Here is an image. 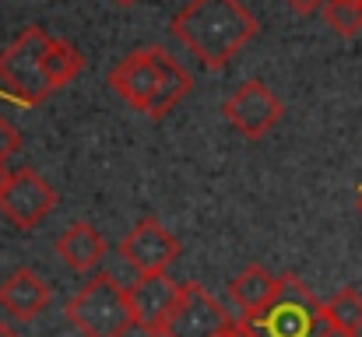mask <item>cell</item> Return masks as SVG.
Masks as SVG:
<instances>
[{
	"label": "cell",
	"mask_w": 362,
	"mask_h": 337,
	"mask_svg": "<svg viewBox=\"0 0 362 337\" xmlns=\"http://www.w3.org/2000/svg\"><path fill=\"white\" fill-rule=\"evenodd\" d=\"M243 324L257 337H317L327 327L324 302H317L296 274H278V295L271 306Z\"/></svg>",
	"instance_id": "277c9868"
},
{
	"label": "cell",
	"mask_w": 362,
	"mask_h": 337,
	"mask_svg": "<svg viewBox=\"0 0 362 337\" xmlns=\"http://www.w3.org/2000/svg\"><path fill=\"white\" fill-rule=\"evenodd\" d=\"M110 88L130 110L144 112L148 119H162L190 95L194 78L165 46H144L127 53L110 71Z\"/></svg>",
	"instance_id": "7a4b0ae2"
},
{
	"label": "cell",
	"mask_w": 362,
	"mask_h": 337,
	"mask_svg": "<svg viewBox=\"0 0 362 337\" xmlns=\"http://www.w3.org/2000/svg\"><path fill=\"white\" fill-rule=\"evenodd\" d=\"M317 337H359V334H349V331H338V327H331V324H327Z\"/></svg>",
	"instance_id": "ffe728a7"
},
{
	"label": "cell",
	"mask_w": 362,
	"mask_h": 337,
	"mask_svg": "<svg viewBox=\"0 0 362 337\" xmlns=\"http://www.w3.org/2000/svg\"><path fill=\"white\" fill-rule=\"evenodd\" d=\"M64 313L81 337H127V331L134 327L127 288L113 274H92Z\"/></svg>",
	"instance_id": "3957f363"
},
{
	"label": "cell",
	"mask_w": 362,
	"mask_h": 337,
	"mask_svg": "<svg viewBox=\"0 0 362 337\" xmlns=\"http://www.w3.org/2000/svg\"><path fill=\"white\" fill-rule=\"evenodd\" d=\"M117 4H120V7H130V4H137V0H117Z\"/></svg>",
	"instance_id": "603a6c76"
},
{
	"label": "cell",
	"mask_w": 362,
	"mask_h": 337,
	"mask_svg": "<svg viewBox=\"0 0 362 337\" xmlns=\"http://www.w3.org/2000/svg\"><path fill=\"white\" fill-rule=\"evenodd\" d=\"M229 331H233V320L226 306L201 281L180 285V299L165 320L162 337H222Z\"/></svg>",
	"instance_id": "8992f818"
},
{
	"label": "cell",
	"mask_w": 362,
	"mask_h": 337,
	"mask_svg": "<svg viewBox=\"0 0 362 337\" xmlns=\"http://www.w3.org/2000/svg\"><path fill=\"white\" fill-rule=\"evenodd\" d=\"M169 28L201 60V67L222 71L260 32V21L240 0H190Z\"/></svg>",
	"instance_id": "6da1fadb"
},
{
	"label": "cell",
	"mask_w": 362,
	"mask_h": 337,
	"mask_svg": "<svg viewBox=\"0 0 362 337\" xmlns=\"http://www.w3.org/2000/svg\"><path fill=\"white\" fill-rule=\"evenodd\" d=\"M222 337H257V334H253L246 324H233V331H229V334H222Z\"/></svg>",
	"instance_id": "d6986e66"
},
{
	"label": "cell",
	"mask_w": 362,
	"mask_h": 337,
	"mask_svg": "<svg viewBox=\"0 0 362 337\" xmlns=\"http://www.w3.org/2000/svg\"><path fill=\"white\" fill-rule=\"evenodd\" d=\"M46 46H49V32L42 25H28L0 53V92L14 99L18 106H39L53 95L42 74Z\"/></svg>",
	"instance_id": "5b68a950"
},
{
	"label": "cell",
	"mask_w": 362,
	"mask_h": 337,
	"mask_svg": "<svg viewBox=\"0 0 362 337\" xmlns=\"http://www.w3.org/2000/svg\"><path fill=\"white\" fill-rule=\"evenodd\" d=\"M296 14H313V11H320L324 7V0H285Z\"/></svg>",
	"instance_id": "ac0fdd59"
},
{
	"label": "cell",
	"mask_w": 362,
	"mask_h": 337,
	"mask_svg": "<svg viewBox=\"0 0 362 337\" xmlns=\"http://www.w3.org/2000/svg\"><path fill=\"white\" fill-rule=\"evenodd\" d=\"M57 253H60V260H64L71 271L92 274V271H99V264L106 260V239H103V232H99L95 225L74 222L67 232H60Z\"/></svg>",
	"instance_id": "7c38bea8"
},
{
	"label": "cell",
	"mask_w": 362,
	"mask_h": 337,
	"mask_svg": "<svg viewBox=\"0 0 362 337\" xmlns=\"http://www.w3.org/2000/svg\"><path fill=\"white\" fill-rule=\"evenodd\" d=\"M229 295H233V302L243 309V320L260 317V313L271 306V299L278 295V274H271V271L260 267V264H246L240 274L229 281Z\"/></svg>",
	"instance_id": "4fadbf2b"
},
{
	"label": "cell",
	"mask_w": 362,
	"mask_h": 337,
	"mask_svg": "<svg viewBox=\"0 0 362 337\" xmlns=\"http://www.w3.org/2000/svg\"><path fill=\"white\" fill-rule=\"evenodd\" d=\"M57 208V190L32 169H14L11 183L0 194V215L14 228L28 232Z\"/></svg>",
	"instance_id": "ba28073f"
},
{
	"label": "cell",
	"mask_w": 362,
	"mask_h": 337,
	"mask_svg": "<svg viewBox=\"0 0 362 337\" xmlns=\"http://www.w3.org/2000/svg\"><path fill=\"white\" fill-rule=\"evenodd\" d=\"M130 299V313H134V327L144 331L148 337H162L165 320L180 299V285L162 271V274H137V281L127 288Z\"/></svg>",
	"instance_id": "30bf717a"
},
{
	"label": "cell",
	"mask_w": 362,
	"mask_h": 337,
	"mask_svg": "<svg viewBox=\"0 0 362 337\" xmlns=\"http://www.w3.org/2000/svg\"><path fill=\"white\" fill-rule=\"evenodd\" d=\"M18 151H21V130H18L11 119L0 116V162H7V158L18 155Z\"/></svg>",
	"instance_id": "e0dca14e"
},
{
	"label": "cell",
	"mask_w": 362,
	"mask_h": 337,
	"mask_svg": "<svg viewBox=\"0 0 362 337\" xmlns=\"http://www.w3.org/2000/svg\"><path fill=\"white\" fill-rule=\"evenodd\" d=\"M11 176H14V172L7 169V162H0V194H4V187L11 183Z\"/></svg>",
	"instance_id": "44dd1931"
},
{
	"label": "cell",
	"mask_w": 362,
	"mask_h": 337,
	"mask_svg": "<svg viewBox=\"0 0 362 337\" xmlns=\"http://www.w3.org/2000/svg\"><path fill=\"white\" fill-rule=\"evenodd\" d=\"M320 14L341 39H356L362 32V0H324Z\"/></svg>",
	"instance_id": "2e32d148"
},
{
	"label": "cell",
	"mask_w": 362,
	"mask_h": 337,
	"mask_svg": "<svg viewBox=\"0 0 362 337\" xmlns=\"http://www.w3.org/2000/svg\"><path fill=\"white\" fill-rule=\"evenodd\" d=\"M81 67H85V57H81V49H78L74 42H67V39H49L46 57H42V74H46L49 92L71 85V81L81 74Z\"/></svg>",
	"instance_id": "5bb4252c"
},
{
	"label": "cell",
	"mask_w": 362,
	"mask_h": 337,
	"mask_svg": "<svg viewBox=\"0 0 362 337\" xmlns=\"http://www.w3.org/2000/svg\"><path fill=\"white\" fill-rule=\"evenodd\" d=\"M123 260L137 274H162L180 256V239L155 218H141L120 242Z\"/></svg>",
	"instance_id": "9c48e42d"
},
{
	"label": "cell",
	"mask_w": 362,
	"mask_h": 337,
	"mask_svg": "<svg viewBox=\"0 0 362 337\" xmlns=\"http://www.w3.org/2000/svg\"><path fill=\"white\" fill-rule=\"evenodd\" d=\"M356 204H359V211H362V187H359V194H356Z\"/></svg>",
	"instance_id": "cb8c5ba5"
},
{
	"label": "cell",
	"mask_w": 362,
	"mask_h": 337,
	"mask_svg": "<svg viewBox=\"0 0 362 337\" xmlns=\"http://www.w3.org/2000/svg\"><path fill=\"white\" fill-rule=\"evenodd\" d=\"M49 306V285L32 271V267H18L0 281V309L18 320V324H32L35 317H42Z\"/></svg>",
	"instance_id": "8fae6325"
},
{
	"label": "cell",
	"mask_w": 362,
	"mask_h": 337,
	"mask_svg": "<svg viewBox=\"0 0 362 337\" xmlns=\"http://www.w3.org/2000/svg\"><path fill=\"white\" fill-rule=\"evenodd\" d=\"M0 337H21L14 327H7V324H0Z\"/></svg>",
	"instance_id": "7402d4cb"
},
{
	"label": "cell",
	"mask_w": 362,
	"mask_h": 337,
	"mask_svg": "<svg viewBox=\"0 0 362 337\" xmlns=\"http://www.w3.org/2000/svg\"><path fill=\"white\" fill-rule=\"evenodd\" d=\"M222 112L246 141H260L264 134H271L278 126L285 106L264 81H243L240 88L222 102Z\"/></svg>",
	"instance_id": "52a82bcc"
},
{
	"label": "cell",
	"mask_w": 362,
	"mask_h": 337,
	"mask_svg": "<svg viewBox=\"0 0 362 337\" xmlns=\"http://www.w3.org/2000/svg\"><path fill=\"white\" fill-rule=\"evenodd\" d=\"M324 320L338 331L362 334V295L356 288H341L324 302Z\"/></svg>",
	"instance_id": "9a60e30c"
}]
</instances>
